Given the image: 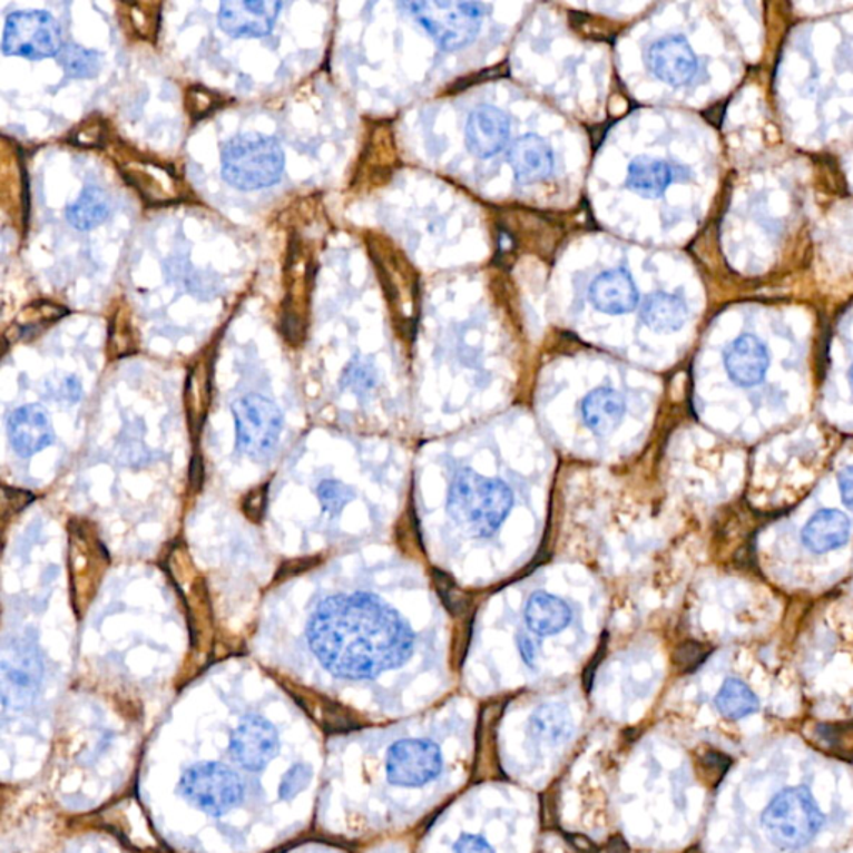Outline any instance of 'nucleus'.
I'll return each mask as SVG.
<instances>
[{
  "mask_svg": "<svg viewBox=\"0 0 853 853\" xmlns=\"http://www.w3.org/2000/svg\"><path fill=\"white\" fill-rule=\"evenodd\" d=\"M308 641L335 677L367 680L401 667L414 651L415 636L404 617L367 592L329 597L308 624Z\"/></svg>",
  "mask_w": 853,
  "mask_h": 853,
  "instance_id": "nucleus-1",
  "label": "nucleus"
},
{
  "mask_svg": "<svg viewBox=\"0 0 853 853\" xmlns=\"http://www.w3.org/2000/svg\"><path fill=\"white\" fill-rule=\"evenodd\" d=\"M512 503V492L506 483L486 479L470 469L460 470L450 487V513L469 526L475 536L496 533L509 516Z\"/></svg>",
  "mask_w": 853,
  "mask_h": 853,
  "instance_id": "nucleus-2",
  "label": "nucleus"
},
{
  "mask_svg": "<svg viewBox=\"0 0 853 853\" xmlns=\"http://www.w3.org/2000/svg\"><path fill=\"white\" fill-rule=\"evenodd\" d=\"M222 177L235 189L252 193L281 180L285 154L281 143L262 134H242L225 144L220 156Z\"/></svg>",
  "mask_w": 853,
  "mask_h": 853,
  "instance_id": "nucleus-3",
  "label": "nucleus"
},
{
  "mask_svg": "<svg viewBox=\"0 0 853 853\" xmlns=\"http://www.w3.org/2000/svg\"><path fill=\"white\" fill-rule=\"evenodd\" d=\"M765 834L775 847L797 851L814 841L824 825V814L807 787L778 792L762 814Z\"/></svg>",
  "mask_w": 853,
  "mask_h": 853,
  "instance_id": "nucleus-4",
  "label": "nucleus"
},
{
  "mask_svg": "<svg viewBox=\"0 0 853 853\" xmlns=\"http://www.w3.org/2000/svg\"><path fill=\"white\" fill-rule=\"evenodd\" d=\"M404 7L443 50L472 43L486 10V6L475 2H408Z\"/></svg>",
  "mask_w": 853,
  "mask_h": 853,
  "instance_id": "nucleus-5",
  "label": "nucleus"
},
{
  "mask_svg": "<svg viewBox=\"0 0 853 853\" xmlns=\"http://www.w3.org/2000/svg\"><path fill=\"white\" fill-rule=\"evenodd\" d=\"M179 791L193 807L210 815H222L237 807L245 794L241 777L218 762H203L187 768L180 778Z\"/></svg>",
  "mask_w": 853,
  "mask_h": 853,
  "instance_id": "nucleus-6",
  "label": "nucleus"
},
{
  "mask_svg": "<svg viewBox=\"0 0 853 853\" xmlns=\"http://www.w3.org/2000/svg\"><path fill=\"white\" fill-rule=\"evenodd\" d=\"M62 30L46 10H17L6 20L2 52L7 57L43 60L59 56L62 50Z\"/></svg>",
  "mask_w": 853,
  "mask_h": 853,
  "instance_id": "nucleus-7",
  "label": "nucleus"
},
{
  "mask_svg": "<svg viewBox=\"0 0 853 853\" xmlns=\"http://www.w3.org/2000/svg\"><path fill=\"white\" fill-rule=\"evenodd\" d=\"M237 447L251 459H265L274 452L282 432V414L274 402L247 395L234 405Z\"/></svg>",
  "mask_w": 853,
  "mask_h": 853,
  "instance_id": "nucleus-8",
  "label": "nucleus"
},
{
  "mask_svg": "<svg viewBox=\"0 0 853 853\" xmlns=\"http://www.w3.org/2000/svg\"><path fill=\"white\" fill-rule=\"evenodd\" d=\"M443 755L439 745L429 738H402L388 752L385 774L388 781L401 787H422L439 777Z\"/></svg>",
  "mask_w": 853,
  "mask_h": 853,
  "instance_id": "nucleus-9",
  "label": "nucleus"
},
{
  "mask_svg": "<svg viewBox=\"0 0 853 853\" xmlns=\"http://www.w3.org/2000/svg\"><path fill=\"white\" fill-rule=\"evenodd\" d=\"M231 755L247 771H262L277 755L278 735L265 718L251 715L231 735Z\"/></svg>",
  "mask_w": 853,
  "mask_h": 853,
  "instance_id": "nucleus-10",
  "label": "nucleus"
},
{
  "mask_svg": "<svg viewBox=\"0 0 853 853\" xmlns=\"http://www.w3.org/2000/svg\"><path fill=\"white\" fill-rule=\"evenodd\" d=\"M42 680V661L36 648L26 644L12 645L3 650V704L23 705L32 700Z\"/></svg>",
  "mask_w": 853,
  "mask_h": 853,
  "instance_id": "nucleus-11",
  "label": "nucleus"
},
{
  "mask_svg": "<svg viewBox=\"0 0 853 853\" xmlns=\"http://www.w3.org/2000/svg\"><path fill=\"white\" fill-rule=\"evenodd\" d=\"M281 10L277 0H227L220 3L218 26L231 37H265Z\"/></svg>",
  "mask_w": 853,
  "mask_h": 853,
  "instance_id": "nucleus-12",
  "label": "nucleus"
},
{
  "mask_svg": "<svg viewBox=\"0 0 853 853\" xmlns=\"http://www.w3.org/2000/svg\"><path fill=\"white\" fill-rule=\"evenodd\" d=\"M648 67L657 79L668 86L680 87L694 79L698 60L684 37L671 36L658 40L648 49Z\"/></svg>",
  "mask_w": 853,
  "mask_h": 853,
  "instance_id": "nucleus-13",
  "label": "nucleus"
},
{
  "mask_svg": "<svg viewBox=\"0 0 853 853\" xmlns=\"http://www.w3.org/2000/svg\"><path fill=\"white\" fill-rule=\"evenodd\" d=\"M728 378L741 388H754L767 375L771 357L764 342L755 335L744 334L735 339L724 355Z\"/></svg>",
  "mask_w": 853,
  "mask_h": 853,
  "instance_id": "nucleus-14",
  "label": "nucleus"
},
{
  "mask_svg": "<svg viewBox=\"0 0 853 853\" xmlns=\"http://www.w3.org/2000/svg\"><path fill=\"white\" fill-rule=\"evenodd\" d=\"M509 136V119L496 107H477L467 120V147L473 156L482 157V159L499 154L507 146Z\"/></svg>",
  "mask_w": 853,
  "mask_h": 853,
  "instance_id": "nucleus-15",
  "label": "nucleus"
},
{
  "mask_svg": "<svg viewBox=\"0 0 853 853\" xmlns=\"http://www.w3.org/2000/svg\"><path fill=\"white\" fill-rule=\"evenodd\" d=\"M590 302L597 311L609 315L627 314L639 305V291L633 275L624 268L604 272L590 285Z\"/></svg>",
  "mask_w": 853,
  "mask_h": 853,
  "instance_id": "nucleus-16",
  "label": "nucleus"
},
{
  "mask_svg": "<svg viewBox=\"0 0 853 853\" xmlns=\"http://www.w3.org/2000/svg\"><path fill=\"white\" fill-rule=\"evenodd\" d=\"M9 437L13 449L22 457L49 447L53 442V429L49 415L40 405L17 409L9 419Z\"/></svg>",
  "mask_w": 853,
  "mask_h": 853,
  "instance_id": "nucleus-17",
  "label": "nucleus"
},
{
  "mask_svg": "<svg viewBox=\"0 0 853 853\" xmlns=\"http://www.w3.org/2000/svg\"><path fill=\"white\" fill-rule=\"evenodd\" d=\"M509 163L519 183H542L552 173L553 154L540 137L523 136L510 147Z\"/></svg>",
  "mask_w": 853,
  "mask_h": 853,
  "instance_id": "nucleus-18",
  "label": "nucleus"
},
{
  "mask_svg": "<svg viewBox=\"0 0 853 853\" xmlns=\"http://www.w3.org/2000/svg\"><path fill=\"white\" fill-rule=\"evenodd\" d=\"M851 537V519L837 509L818 510L805 523L802 540L815 553L841 549Z\"/></svg>",
  "mask_w": 853,
  "mask_h": 853,
  "instance_id": "nucleus-19",
  "label": "nucleus"
},
{
  "mask_svg": "<svg viewBox=\"0 0 853 853\" xmlns=\"http://www.w3.org/2000/svg\"><path fill=\"white\" fill-rule=\"evenodd\" d=\"M626 414V401L609 388L596 389L582 402L584 424L596 435H607L619 426Z\"/></svg>",
  "mask_w": 853,
  "mask_h": 853,
  "instance_id": "nucleus-20",
  "label": "nucleus"
},
{
  "mask_svg": "<svg viewBox=\"0 0 853 853\" xmlns=\"http://www.w3.org/2000/svg\"><path fill=\"white\" fill-rule=\"evenodd\" d=\"M572 620V610L559 597L533 594L526 607V622L539 637L562 633Z\"/></svg>",
  "mask_w": 853,
  "mask_h": 853,
  "instance_id": "nucleus-21",
  "label": "nucleus"
},
{
  "mask_svg": "<svg viewBox=\"0 0 853 853\" xmlns=\"http://www.w3.org/2000/svg\"><path fill=\"white\" fill-rule=\"evenodd\" d=\"M687 304L674 294L657 292L645 301L641 318L648 327L658 332H674L684 327L687 321Z\"/></svg>",
  "mask_w": 853,
  "mask_h": 853,
  "instance_id": "nucleus-22",
  "label": "nucleus"
},
{
  "mask_svg": "<svg viewBox=\"0 0 853 853\" xmlns=\"http://www.w3.org/2000/svg\"><path fill=\"white\" fill-rule=\"evenodd\" d=\"M674 180L671 167L664 160L637 157L629 167L627 186L644 197H660Z\"/></svg>",
  "mask_w": 853,
  "mask_h": 853,
  "instance_id": "nucleus-23",
  "label": "nucleus"
},
{
  "mask_svg": "<svg viewBox=\"0 0 853 853\" xmlns=\"http://www.w3.org/2000/svg\"><path fill=\"white\" fill-rule=\"evenodd\" d=\"M110 213V200L106 190L87 186L76 203L67 206L66 217L77 231H92L106 220Z\"/></svg>",
  "mask_w": 853,
  "mask_h": 853,
  "instance_id": "nucleus-24",
  "label": "nucleus"
},
{
  "mask_svg": "<svg viewBox=\"0 0 853 853\" xmlns=\"http://www.w3.org/2000/svg\"><path fill=\"white\" fill-rule=\"evenodd\" d=\"M715 707L727 720H741L761 708L757 695L738 678H727L715 697Z\"/></svg>",
  "mask_w": 853,
  "mask_h": 853,
  "instance_id": "nucleus-25",
  "label": "nucleus"
},
{
  "mask_svg": "<svg viewBox=\"0 0 853 853\" xmlns=\"http://www.w3.org/2000/svg\"><path fill=\"white\" fill-rule=\"evenodd\" d=\"M63 72L73 79H92L100 72L102 59L97 50L87 49V47L77 46V43H67L57 56Z\"/></svg>",
  "mask_w": 853,
  "mask_h": 853,
  "instance_id": "nucleus-26",
  "label": "nucleus"
},
{
  "mask_svg": "<svg viewBox=\"0 0 853 853\" xmlns=\"http://www.w3.org/2000/svg\"><path fill=\"white\" fill-rule=\"evenodd\" d=\"M532 734L540 741L557 742L566 737L570 728L569 715L560 705H542L530 718Z\"/></svg>",
  "mask_w": 853,
  "mask_h": 853,
  "instance_id": "nucleus-27",
  "label": "nucleus"
},
{
  "mask_svg": "<svg viewBox=\"0 0 853 853\" xmlns=\"http://www.w3.org/2000/svg\"><path fill=\"white\" fill-rule=\"evenodd\" d=\"M375 384H378V375H375L374 367L361 359L352 361L345 369L344 378H342V385L359 398L369 394Z\"/></svg>",
  "mask_w": 853,
  "mask_h": 853,
  "instance_id": "nucleus-28",
  "label": "nucleus"
},
{
  "mask_svg": "<svg viewBox=\"0 0 853 853\" xmlns=\"http://www.w3.org/2000/svg\"><path fill=\"white\" fill-rule=\"evenodd\" d=\"M432 576L437 592H439L440 599L445 604L449 612L453 614V616H462L467 607H469V597L455 586V582L447 573L440 572V570H432Z\"/></svg>",
  "mask_w": 853,
  "mask_h": 853,
  "instance_id": "nucleus-29",
  "label": "nucleus"
},
{
  "mask_svg": "<svg viewBox=\"0 0 853 853\" xmlns=\"http://www.w3.org/2000/svg\"><path fill=\"white\" fill-rule=\"evenodd\" d=\"M317 497L325 512L337 516L351 502L354 492L337 480H324L318 486Z\"/></svg>",
  "mask_w": 853,
  "mask_h": 853,
  "instance_id": "nucleus-30",
  "label": "nucleus"
},
{
  "mask_svg": "<svg viewBox=\"0 0 853 853\" xmlns=\"http://www.w3.org/2000/svg\"><path fill=\"white\" fill-rule=\"evenodd\" d=\"M312 778L311 767L305 764H295L294 767L288 768L282 777L281 785H278V797L282 801H291L295 795L305 791L308 782Z\"/></svg>",
  "mask_w": 853,
  "mask_h": 853,
  "instance_id": "nucleus-31",
  "label": "nucleus"
},
{
  "mask_svg": "<svg viewBox=\"0 0 853 853\" xmlns=\"http://www.w3.org/2000/svg\"><path fill=\"white\" fill-rule=\"evenodd\" d=\"M708 654H710V648L705 647V645L698 644V641H684L675 648L674 665L678 670L687 674V671L700 667Z\"/></svg>",
  "mask_w": 853,
  "mask_h": 853,
  "instance_id": "nucleus-32",
  "label": "nucleus"
},
{
  "mask_svg": "<svg viewBox=\"0 0 853 853\" xmlns=\"http://www.w3.org/2000/svg\"><path fill=\"white\" fill-rule=\"evenodd\" d=\"M731 765L732 758L720 754V752L710 751L700 758L702 774L705 775L708 784L714 785V787L720 784Z\"/></svg>",
  "mask_w": 853,
  "mask_h": 853,
  "instance_id": "nucleus-33",
  "label": "nucleus"
},
{
  "mask_svg": "<svg viewBox=\"0 0 853 853\" xmlns=\"http://www.w3.org/2000/svg\"><path fill=\"white\" fill-rule=\"evenodd\" d=\"M453 853H496L482 835L462 834L453 844Z\"/></svg>",
  "mask_w": 853,
  "mask_h": 853,
  "instance_id": "nucleus-34",
  "label": "nucleus"
},
{
  "mask_svg": "<svg viewBox=\"0 0 853 853\" xmlns=\"http://www.w3.org/2000/svg\"><path fill=\"white\" fill-rule=\"evenodd\" d=\"M265 503H267V486H261L258 489L252 490L244 500V512L252 520H258L264 513Z\"/></svg>",
  "mask_w": 853,
  "mask_h": 853,
  "instance_id": "nucleus-35",
  "label": "nucleus"
},
{
  "mask_svg": "<svg viewBox=\"0 0 853 853\" xmlns=\"http://www.w3.org/2000/svg\"><path fill=\"white\" fill-rule=\"evenodd\" d=\"M839 489H841L842 500L845 506L853 510V465L845 467L839 473Z\"/></svg>",
  "mask_w": 853,
  "mask_h": 853,
  "instance_id": "nucleus-36",
  "label": "nucleus"
},
{
  "mask_svg": "<svg viewBox=\"0 0 853 853\" xmlns=\"http://www.w3.org/2000/svg\"><path fill=\"white\" fill-rule=\"evenodd\" d=\"M517 647H519L520 655H522L523 661L529 667H533V660H536V647H533L532 640L526 636L517 637Z\"/></svg>",
  "mask_w": 853,
  "mask_h": 853,
  "instance_id": "nucleus-37",
  "label": "nucleus"
},
{
  "mask_svg": "<svg viewBox=\"0 0 853 853\" xmlns=\"http://www.w3.org/2000/svg\"><path fill=\"white\" fill-rule=\"evenodd\" d=\"M849 384H851V389L853 392V365L851 367V371H849Z\"/></svg>",
  "mask_w": 853,
  "mask_h": 853,
  "instance_id": "nucleus-38",
  "label": "nucleus"
}]
</instances>
